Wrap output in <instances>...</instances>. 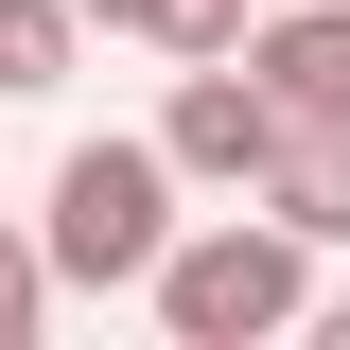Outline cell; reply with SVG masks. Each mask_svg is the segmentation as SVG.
I'll return each instance as SVG.
<instances>
[{
  "mask_svg": "<svg viewBox=\"0 0 350 350\" xmlns=\"http://www.w3.org/2000/svg\"><path fill=\"white\" fill-rule=\"evenodd\" d=\"M262 211L298 228L315 262H333V245H350V123H298V140H280V175H262Z\"/></svg>",
  "mask_w": 350,
  "mask_h": 350,
  "instance_id": "5b68a950",
  "label": "cell"
},
{
  "mask_svg": "<svg viewBox=\"0 0 350 350\" xmlns=\"http://www.w3.org/2000/svg\"><path fill=\"white\" fill-rule=\"evenodd\" d=\"M140 315H158L175 350H280V333H315V245L262 211V193H211V211L158 245Z\"/></svg>",
  "mask_w": 350,
  "mask_h": 350,
  "instance_id": "6da1fadb",
  "label": "cell"
},
{
  "mask_svg": "<svg viewBox=\"0 0 350 350\" xmlns=\"http://www.w3.org/2000/svg\"><path fill=\"white\" fill-rule=\"evenodd\" d=\"M36 315H53V245H36V211H18V228H0V350L36 333Z\"/></svg>",
  "mask_w": 350,
  "mask_h": 350,
  "instance_id": "ba28073f",
  "label": "cell"
},
{
  "mask_svg": "<svg viewBox=\"0 0 350 350\" xmlns=\"http://www.w3.org/2000/svg\"><path fill=\"white\" fill-rule=\"evenodd\" d=\"M245 18H262V0H158L140 53H158V70H211V53H245Z\"/></svg>",
  "mask_w": 350,
  "mask_h": 350,
  "instance_id": "52a82bcc",
  "label": "cell"
},
{
  "mask_svg": "<svg viewBox=\"0 0 350 350\" xmlns=\"http://www.w3.org/2000/svg\"><path fill=\"white\" fill-rule=\"evenodd\" d=\"M70 53H88L70 0H0V105H53V88H70Z\"/></svg>",
  "mask_w": 350,
  "mask_h": 350,
  "instance_id": "8992f818",
  "label": "cell"
},
{
  "mask_svg": "<svg viewBox=\"0 0 350 350\" xmlns=\"http://www.w3.org/2000/svg\"><path fill=\"white\" fill-rule=\"evenodd\" d=\"M175 228H193V175L158 158V123H140V140H70V158H53V193H36L53 298H140Z\"/></svg>",
  "mask_w": 350,
  "mask_h": 350,
  "instance_id": "7a4b0ae2",
  "label": "cell"
},
{
  "mask_svg": "<svg viewBox=\"0 0 350 350\" xmlns=\"http://www.w3.org/2000/svg\"><path fill=\"white\" fill-rule=\"evenodd\" d=\"M70 18H88V36H140V18H158V0H70Z\"/></svg>",
  "mask_w": 350,
  "mask_h": 350,
  "instance_id": "9c48e42d",
  "label": "cell"
},
{
  "mask_svg": "<svg viewBox=\"0 0 350 350\" xmlns=\"http://www.w3.org/2000/svg\"><path fill=\"white\" fill-rule=\"evenodd\" d=\"M0 228H18V211H0Z\"/></svg>",
  "mask_w": 350,
  "mask_h": 350,
  "instance_id": "8fae6325",
  "label": "cell"
},
{
  "mask_svg": "<svg viewBox=\"0 0 350 350\" xmlns=\"http://www.w3.org/2000/svg\"><path fill=\"white\" fill-rule=\"evenodd\" d=\"M280 140H298V123H280V88H262L245 53H211V70L158 88V158L193 175V193H262V175H280Z\"/></svg>",
  "mask_w": 350,
  "mask_h": 350,
  "instance_id": "3957f363",
  "label": "cell"
},
{
  "mask_svg": "<svg viewBox=\"0 0 350 350\" xmlns=\"http://www.w3.org/2000/svg\"><path fill=\"white\" fill-rule=\"evenodd\" d=\"M315 350H350V280H315Z\"/></svg>",
  "mask_w": 350,
  "mask_h": 350,
  "instance_id": "30bf717a",
  "label": "cell"
},
{
  "mask_svg": "<svg viewBox=\"0 0 350 350\" xmlns=\"http://www.w3.org/2000/svg\"><path fill=\"white\" fill-rule=\"evenodd\" d=\"M245 70L280 88V123H350V0H262Z\"/></svg>",
  "mask_w": 350,
  "mask_h": 350,
  "instance_id": "277c9868",
  "label": "cell"
}]
</instances>
